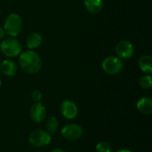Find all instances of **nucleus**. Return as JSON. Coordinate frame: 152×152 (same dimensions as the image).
I'll list each match as a JSON object with an SVG mask.
<instances>
[{
	"label": "nucleus",
	"instance_id": "obj_1",
	"mask_svg": "<svg viewBox=\"0 0 152 152\" xmlns=\"http://www.w3.org/2000/svg\"><path fill=\"white\" fill-rule=\"evenodd\" d=\"M19 64L24 72L28 74H36L41 69L42 60L37 52L27 50L20 54Z\"/></svg>",
	"mask_w": 152,
	"mask_h": 152
},
{
	"label": "nucleus",
	"instance_id": "obj_2",
	"mask_svg": "<svg viewBox=\"0 0 152 152\" xmlns=\"http://www.w3.org/2000/svg\"><path fill=\"white\" fill-rule=\"evenodd\" d=\"M22 27L23 21L21 17L17 13H11L5 18L3 28L5 34L11 37H15L21 32Z\"/></svg>",
	"mask_w": 152,
	"mask_h": 152
},
{
	"label": "nucleus",
	"instance_id": "obj_3",
	"mask_svg": "<svg viewBox=\"0 0 152 152\" xmlns=\"http://www.w3.org/2000/svg\"><path fill=\"white\" fill-rule=\"evenodd\" d=\"M0 50L6 57H16L21 53L22 45L19 40L14 37L4 39L0 44Z\"/></svg>",
	"mask_w": 152,
	"mask_h": 152
},
{
	"label": "nucleus",
	"instance_id": "obj_4",
	"mask_svg": "<svg viewBox=\"0 0 152 152\" xmlns=\"http://www.w3.org/2000/svg\"><path fill=\"white\" fill-rule=\"evenodd\" d=\"M102 69L109 75H116L122 71L124 64L122 59L117 56H108L102 61Z\"/></svg>",
	"mask_w": 152,
	"mask_h": 152
},
{
	"label": "nucleus",
	"instance_id": "obj_5",
	"mask_svg": "<svg viewBox=\"0 0 152 152\" xmlns=\"http://www.w3.org/2000/svg\"><path fill=\"white\" fill-rule=\"evenodd\" d=\"M51 134L44 130H35L28 136V142L32 146L44 147L51 142Z\"/></svg>",
	"mask_w": 152,
	"mask_h": 152
},
{
	"label": "nucleus",
	"instance_id": "obj_6",
	"mask_svg": "<svg viewBox=\"0 0 152 152\" xmlns=\"http://www.w3.org/2000/svg\"><path fill=\"white\" fill-rule=\"evenodd\" d=\"M61 135L68 141H77L84 134V129L77 124H69L61 128Z\"/></svg>",
	"mask_w": 152,
	"mask_h": 152
},
{
	"label": "nucleus",
	"instance_id": "obj_7",
	"mask_svg": "<svg viewBox=\"0 0 152 152\" xmlns=\"http://www.w3.org/2000/svg\"><path fill=\"white\" fill-rule=\"evenodd\" d=\"M115 52L120 59L124 60H128L133 57L134 53V47L133 44L127 40H121L119 41L116 47H115Z\"/></svg>",
	"mask_w": 152,
	"mask_h": 152
},
{
	"label": "nucleus",
	"instance_id": "obj_8",
	"mask_svg": "<svg viewBox=\"0 0 152 152\" xmlns=\"http://www.w3.org/2000/svg\"><path fill=\"white\" fill-rule=\"evenodd\" d=\"M61 113L67 119H73L78 114L77 104L71 100H65L61 105Z\"/></svg>",
	"mask_w": 152,
	"mask_h": 152
},
{
	"label": "nucleus",
	"instance_id": "obj_9",
	"mask_svg": "<svg viewBox=\"0 0 152 152\" xmlns=\"http://www.w3.org/2000/svg\"><path fill=\"white\" fill-rule=\"evenodd\" d=\"M29 116L30 118L36 123H40L44 121L46 116V110L45 106L40 102H35L30 108Z\"/></svg>",
	"mask_w": 152,
	"mask_h": 152
},
{
	"label": "nucleus",
	"instance_id": "obj_10",
	"mask_svg": "<svg viewBox=\"0 0 152 152\" xmlns=\"http://www.w3.org/2000/svg\"><path fill=\"white\" fill-rule=\"evenodd\" d=\"M0 71L6 77H13L17 73V65L12 60H4L0 64Z\"/></svg>",
	"mask_w": 152,
	"mask_h": 152
},
{
	"label": "nucleus",
	"instance_id": "obj_11",
	"mask_svg": "<svg viewBox=\"0 0 152 152\" xmlns=\"http://www.w3.org/2000/svg\"><path fill=\"white\" fill-rule=\"evenodd\" d=\"M43 43V37L37 32L29 34L26 38V46L29 50H34L38 48Z\"/></svg>",
	"mask_w": 152,
	"mask_h": 152
},
{
	"label": "nucleus",
	"instance_id": "obj_12",
	"mask_svg": "<svg viewBox=\"0 0 152 152\" xmlns=\"http://www.w3.org/2000/svg\"><path fill=\"white\" fill-rule=\"evenodd\" d=\"M86 9L92 14H98L103 9L102 0H84Z\"/></svg>",
	"mask_w": 152,
	"mask_h": 152
},
{
	"label": "nucleus",
	"instance_id": "obj_13",
	"mask_svg": "<svg viewBox=\"0 0 152 152\" xmlns=\"http://www.w3.org/2000/svg\"><path fill=\"white\" fill-rule=\"evenodd\" d=\"M136 107L141 113L151 115L152 113V100L150 97H142L137 102Z\"/></svg>",
	"mask_w": 152,
	"mask_h": 152
},
{
	"label": "nucleus",
	"instance_id": "obj_14",
	"mask_svg": "<svg viewBox=\"0 0 152 152\" xmlns=\"http://www.w3.org/2000/svg\"><path fill=\"white\" fill-rule=\"evenodd\" d=\"M139 67L142 69V72L145 74H150L152 73V57L150 54H145L141 56L139 59Z\"/></svg>",
	"mask_w": 152,
	"mask_h": 152
},
{
	"label": "nucleus",
	"instance_id": "obj_15",
	"mask_svg": "<svg viewBox=\"0 0 152 152\" xmlns=\"http://www.w3.org/2000/svg\"><path fill=\"white\" fill-rule=\"evenodd\" d=\"M59 128V121L55 117H50L46 121V129L47 132L54 134Z\"/></svg>",
	"mask_w": 152,
	"mask_h": 152
},
{
	"label": "nucleus",
	"instance_id": "obj_16",
	"mask_svg": "<svg viewBox=\"0 0 152 152\" xmlns=\"http://www.w3.org/2000/svg\"><path fill=\"white\" fill-rule=\"evenodd\" d=\"M139 85L143 89H150L152 86L151 75L146 74V75L141 77V78L139 80Z\"/></svg>",
	"mask_w": 152,
	"mask_h": 152
},
{
	"label": "nucleus",
	"instance_id": "obj_17",
	"mask_svg": "<svg viewBox=\"0 0 152 152\" xmlns=\"http://www.w3.org/2000/svg\"><path fill=\"white\" fill-rule=\"evenodd\" d=\"M96 152H113V149L110 143L107 142H100L95 146Z\"/></svg>",
	"mask_w": 152,
	"mask_h": 152
},
{
	"label": "nucleus",
	"instance_id": "obj_18",
	"mask_svg": "<svg viewBox=\"0 0 152 152\" xmlns=\"http://www.w3.org/2000/svg\"><path fill=\"white\" fill-rule=\"evenodd\" d=\"M31 99L34 102H40L42 100V93L39 90H34L31 94Z\"/></svg>",
	"mask_w": 152,
	"mask_h": 152
},
{
	"label": "nucleus",
	"instance_id": "obj_19",
	"mask_svg": "<svg viewBox=\"0 0 152 152\" xmlns=\"http://www.w3.org/2000/svg\"><path fill=\"white\" fill-rule=\"evenodd\" d=\"M4 35H5V32H4V28H3L2 27H0V39L4 38Z\"/></svg>",
	"mask_w": 152,
	"mask_h": 152
},
{
	"label": "nucleus",
	"instance_id": "obj_20",
	"mask_svg": "<svg viewBox=\"0 0 152 152\" xmlns=\"http://www.w3.org/2000/svg\"><path fill=\"white\" fill-rule=\"evenodd\" d=\"M52 152H66L65 151H63V150H61V149H55V150H53Z\"/></svg>",
	"mask_w": 152,
	"mask_h": 152
},
{
	"label": "nucleus",
	"instance_id": "obj_21",
	"mask_svg": "<svg viewBox=\"0 0 152 152\" xmlns=\"http://www.w3.org/2000/svg\"><path fill=\"white\" fill-rule=\"evenodd\" d=\"M117 152H132L131 151H129V150H119V151H118Z\"/></svg>",
	"mask_w": 152,
	"mask_h": 152
},
{
	"label": "nucleus",
	"instance_id": "obj_22",
	"mask_svg": "<svg viewBox=\"0 0 152 152\" xmlns=\"http://www.w3.org/2000/svg\"><path fill=\"white\" fill-rule=\"evenodd\" d=\"M1 85H2V81H1V79H0V87H1Z\"/></svg>",
	"mask_w": 152,
	"mask_h": 152
},
{
	"label": "nucleus",
	"instance_id": "obj_23",
	"mask_svg": "<svg viewBox=\"0 0 152 152\" xmlns=\"http://www.w3.org/2000/svg\"><path fill=\"white\" fill-rule=\"evenodd\" d=\"M0 14H1V11H0Z\"/></svg>",
	"mask_w": 152,
	"mask_h": 152
}]
</instances>
